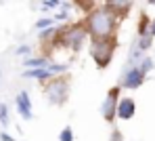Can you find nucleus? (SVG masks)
Returning a JSON list of instances; mask_svg holds the SVG:
<instances>
[{
  "label": "nucleus",
  "mask_w": 155,
  "mask_h": 141,
  "mask_svg": "<svg viewBox=\"0 0 155 141\" xmlns=\"http://www.w3.org/2000/svg\"><path fill=\"white\" fill-rule=\"evenodd\" d=\"M120 21L109 9L94 6L92 11L86 13V19L82 21L88 32V38H117Z\"/></svg>",
  "instance_id": "f257e3e1"
},
{
  "label": "nucleus",
  "mask_w": 155,
  "mask_h": 141,
  "mask_svg": "<svg viewBox=\"0 0 155 141\" xmlns=\"http://www.w3.org/2000/svg\"><path fill=\"white\" fill-rule=\"evenodd\" d=\"M117 49V38H90L88 40V55L99 70H107L113 61Z\"/></svg>",
  "instance_id": "f03ea898"
},
{
  "label": "nucleus",
  "mask_w": 155,
  "mask_h": 141,
  "mask_svg": "<svg viewBox=\"0 0 155 141\" xmlns=\"http://www.w3.org/2000/svg\"><path fill=\"white\" fill-rule=\"evenodd\" d=\"M86 40H90V38H88V32H86L82 21L80 23H71V26L67 23V26L61 28V46L71 51V53L82 51L86 46Z\"/></svg>",
  "instance_id": "7ed1b4c3"
},
{
  "label": "nucleus",
  "mask_w": 155,
  "mask_h": 141,
  "mask_svg": "<svg viewBox=\"0 0 155 141\" xmlns=\"http://www.w3.org/2000/svg\"><path fill=\"white\" fill-rule=\"evenodd\" d=\"M42 86H44V97H46L48 103L57 105V108H61V105L67 103V99H69V88H71L67 76H54L52 80L44 82Z\"/></svg>",
  "instance_id": "20e7f679"
},
{
  "label": "nucleus",
  "mask_w": 155,
  "mask_h": 141,
  "mask_svg": "<svg viewBox=\"0 0 155 141\" xmlns=\"http://www.w3.org/2000/svg\"><path fill=\"white\" fill-rule=\"evenodd\" d=\"M120 86H113V88H109L107 91V95H105L103 103H101V116H103L105 122H109V124H113L117 118H115V110H117V101H120Z\"/></svg>",
  "instance_id": "39448f33"
},
{
  "label": "nucleus",
  "mask_w": 155,
  "mask_h": 141,
  "mask_svg": "<svg viewBox=\"0 0 155 141\" xmlns=\"http://www.w3.org/2000/svg\"><path fill=\"white\" fill-rule=\"evenodd\" d=\"M145 74L138 70V65H130L128 70L124 72V76H122V80H120V88H126V91H136V88H140L143 82H145Z\"/></svg>",
  "instance_id": "423d86ee"
},
{
  "label": "nucleus",
  "mask_w": 155,
  "mask_h": 141,
  "mask_svg": "<svg viewBox=\"0 0 155 141\" xmlns=\"http://www.w3.org/2000/svg\"><path fill=\"white\" fill-rule=\"evenodd\" d=\"M15 110L19 114L21 120H31L34 118V105H31V97L27 91H19L15 97Z\"/></svg>",
  "instance_id": "0eeeda50"
},
{
  "label": "nucleus",
  "mask_w": 155,
  "mask_h": 141,
  "mask_svg": "<svg viewBox=\"0 0 155 141\" xmlns=\"http://www.w3.org/2000/svg\"><path fill=\"white\" fill-rule=\"evenodd\" d=\"M134 116H136V101L132 97H120L117 110H115V118H120V120H132Z\"/></svg>",
  "instance_id": "6e6552de"
},
{
  "label": "nucleus",
  "mask_w": 155,
  "mask_h": 141,
  "mask_svg": "<svg viewBox=\"0 0 155 141\" xmlns=\"http://www.w3.org/2000/svg\"><path fill=\"white\" fill-rule=\"evenodd\" d=\"M103 6H105V9H109V11H111L117 19H124L130 11H132L134 0H105Z\"/></svg>",
  "instance_id": "1a4fd4ad"
},
{
  "label": "nucleus",
  "mask_w": 155,
  "mask_h": 141,
  "mask_svg": "<svg viewBox=\"0 0 155 141\" xmlns=\"http://www.w3.org/2000/svg\"><path fill=\"white\" fill-rule=\"evenodd\" d=\"M21 78H25V80H38V82L44 84V82L52 80L54 76H52V72L48 67H34V70H23Z\"/></svg>",
  "instance_id": "9d476101"
},
{
  "label": "nucleus",
  "mask_w": 155,
  "mask_h": 141,
  "mask_svg": "<svg viewBox=\"0 0 155 141\" xmlns=\"http://www.w3.org/2000/svg\"><path fill=\"white\" fill-rule=\"evenodd\" d=\"M51 63V57L40 55V57H25L23 59V70H34V67H46Z\"/></svg>",
  "instance_id": "9b49d317"
},
{
  "label": "nucleus",
  "mask_w": 155,
  "mask_h": 141,
  "mask_svg": "<svg viewBox=\"0 0 155 141\" xmlns=\"http://www.w3.org/2000/svg\"><path fill=\"white\" fill-rule=\"evenodd\" d=\"M69 15H71V6H69L67 2H61L59 11L52 15V19H54V23H57V21H69Z\"/></svg>",
  "instance_id": "f8f14e48"
},
{
  "label": "nucleus",
  "mask_w": 155,
  "mask_h": 141,
  "mask_svg": "<svg viewBox=\"0 0 155 141\" xmlns=\"http://www.w3.org/2000/svg\"><path fill=\"white\" fill-rule=\"evenodd\" d=\"M134 46H136L140 53H147V51L153 46V36H149V34H147V36H138L136 42H134Z\"/></svg>",
  "instance_id": "ddd939ff"
},
{
  "label": "nucleus",
  "mask_w": 155,
  "mask_h": 141,
  "mask_svg": "<svg viewBox=\"0 0 155 141\" xmlns=\"http://www.w3.org/2000/svg\"><path fill=\"white\" fill-rule=\"evenodd\" d=\"M46 67L52 72V76H65V74L69 72V63H57V61H51Z\"/></svg>",
  "instance_id": "4468645a"
},
{
  "label": "nucleus",
  "mask_w": 155,
  "mask_h": 141,
  "mask_svg": "<svg viewBox=\"0 0 155 141\" xmlns=\"http://www.w3.org/2000/svg\"><path fill=\"white\" fill-rule=\"evenodd\" d=\"M136 65H138V70H140V72H143L145 76H147L149 72H153V70H155V61H153V57H147V55H143V59H140V61H138Z\"/></svg>",
  "instance_id": "2eb2a0df"
},
{
  "label": "nucleus",
  "mask_w": 155,
  "mask_h": 141,
  "mask_svg": "<svg viewBox=\"0 0 155 141\" xmlns=\"http://www.w3.org/2000/svg\"><path fill=\"white\" fill-rule=\"evenodd\" d=\"M0 124H2V131H6L11 124V110L6 103H0Z\"/></svg>",
  "instance_id": "dca6fc26"
},
{
  "label": "nucleus",
  "mask_w": 155,
  "mask_h": 141,
  "mask_svg": "<svg viewBox=\"0 0 155 141\" xmlns=\"http://www.w3.org/2000/svg\"><path fill=\"white\" fill-rule=\"evenodd\" d=\"M149 23H151V19H149L145 13H140L138 28H136V36H147V34H149Z\"/></svg>",
  "instance_id": "f3484780"
},
{
  "label": "nucleus",
  "mask_w": 155,
  "mask_h": 141,
  "mask_svg": "<svg viewBox=\"0 0 155 141\" xmlns=\"http://www.w3.org/2000/svg\"><path fill=\"white\" fill-rule=\"evenodd\" d=\"M51 26H57V23H54L52 15H46V17H40V19L36 21V26H34V29H36V32H42V29L51 28Z\"/></svg>",
  "instance_id": "a211bd4d"
},
{
  "label": "nucleus",
  "mask_w": 155,
  "mask_h": 141,
  "mask_svg": "<svg viewBox=\"0 0 155 141\" xmlns=\"http://www.w3.org/2000/svg\"><path fill=\"white\" fill-rule=\"evenodd\" d=\"M71 2H74V6H78L84 13H88V11H92L97 6V0H71Z\"/></svg>",
  "instance_id": "6ab92c4d"
},
{
  "label": "nucleus",
  "mask_w": 155,
  "mask_h": 141,
  "mask_svg": "<svg viewBox=\"0 0 155 141\" xmlns=\"http://www.w3.org/2000/svg\"><path fill=\"white\" fill-rule=\"evenodd\" d=\"M61 6V0H40V11L48 13V11H57Z\"/></svg>",
  "instance_id": "aec40b11"
},
{
  "label": "nucleus",
  "mask_w": 155,
  "mask_h": 141,
  "mask_svg": "<svg viewBox=\"0 0 155 141\" xmlns=\"http://www.w3.org/2000/svg\"><path fill=\"white\" fill-rule=\"evenodd\" d=\"M76 135H74V129L71 126H63L61 133H59V141H74Z\"/></svg>",
  "instance_id": "412c9836"
},
{
  "label": "nucleus",
  "mask_w": 155,
  "mask_h": 141,
  "mask_svg": "<svg viewBox=\"0 0 155 141\" xmlns=\"http://www.w3.org/2000/svg\"><path fill=\"white\" fill-rule=\"evenodd\" d=\"M15 55L17 57H31V46L29 44H19L15 49Z\"/></svg>",
  "instance_id": "4be33fe9"
},
{
  "label": "nucleus",
  "mask_w": 155,
  "mask_h": 141,
  "mask_svg": "<svg viewBox=\"0 0 155 141\" xmlns=\"http://www.w3.org/2000/svg\"><path fill=\"white\" fill-rule=\"evenodd\" d=\"M109 141H124L122 131H120V129H113V131H111V135H109Z\"/></svg>",
  "instance_id": "5701e85b"
},
{
  "label": "nucleus",
  "mask_w": 155,
  "mask_h": 141,
  "mask_svg": "<svg viewBox=\"0 0 155 141\" xmlns=\"http://www.w3.org/2000/svg\"><path fill=\"white\" fill-rule=\"evenodd\" d=\"M0 141H17L15 137H11L6 131H0Z\"/></svg>",
  "instance_id": "b1692460"
},
{
  "label": "nucleus",
  "mask_w": 155,
  "mask_h": 141,
  "mask_svg": "<svg viewBox=\"0 0 155 141\" xmlns=\"http://www.w3.org/2000/svg\"><path fill=\"white\" fill-rule=\"evenodd\" d=\"M149 36H153V38H155V17L151 19V23H149Z\"/></svg>",
  "instance_id": "393cba45"
},
{
  "label": "nucleus",
  "mask_w": 155,
  "mask_h": 141,
  "mask_svg": "<svg viewBox=\"0 0 155 141\" xmlns=\"http://www.w3.org/2000/svg\"><path fill=\"white\" fill-rule=\"evenodd\" d=\"M147 2H149V4H151V6H155V0H147Z\"/></svg>",
  "instance_id": "a878e982"
},
{
  "label": "nucleus",
  "mask_w": 155,
  "mask_h": 141,
  "mask_svg": "<svg viewBox=\"0 0 155 141\" xmlns=\"http://www.w3.org/2000/svg\"><path fill=\"white\" fill-rule=\"evenodd\" d=\"M0 78H2V70H0Z\"/></svg>",
  "instance_id": "bb28decb"
}]
</instances>
